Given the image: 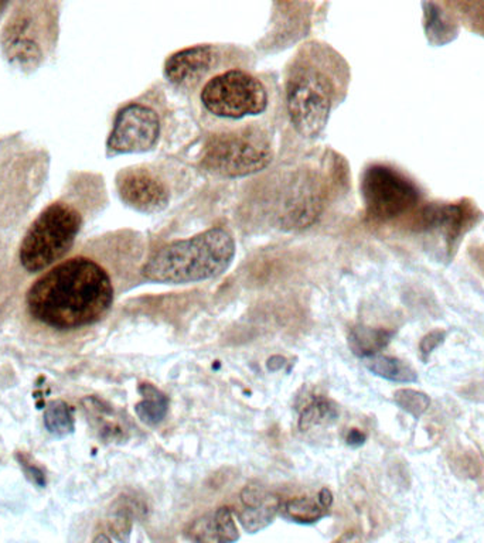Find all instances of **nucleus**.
<instances>
[{
    "label": "nucleus",
    "instance_id": "nucleus-1",
    "mask_svg": "<svg viewBox=\"0 0 484 543\" xmlns=\"http://www.w3.org/2000/svg\"><path fill=\"white\" fill-rule=\"evenodd\" d=\"M114 297L108 270L94 258L77 255L54 265L29 287L27 313L53 330H78L98 323Z\"/></svg>",
    "mask_w": 484,
    "mask_h": 543
},
{
    "label": "nucleus",
    "instance_id": "nucleus-22",
    "mask_svg": "<svg viewBox=\"0 0 484 543\" xmlns=\"http://www.w3.org/2000/svg\"><path fill=\"white\" fill-rule=\"evenodd\" d=\"M134 525V510L128 504H118L110 518V532L119 543H128Z\"/></svg>",
    "mask_w": 484,
    "mask_h": 543
},
{
    "label": "nucleus",
    "instance_id": "nucleus-12",
    "mask_svg": "<svg viewBox=\"0 0 484 543\" xmlns=\"http://www.w3.org/2000/svg\"><path fill=\"white\" fill-rule=\"evenodd\" d=\"M238 521L248 533H257L271 525L281 508L277 497L260 486H247L241 493Z\"/></svg>",
    "mask_w": 484,
    "mask_h": 543
},
{
    "label": "nucleus",
    "instance_id": "nucleus-24",
    "mask_svg": "<svg viewBox=\"0 0 484 543\" xmlns=\"http://www.w3.org/2000/svg\"><path fill=\"white\" fill-rule=\"evenodd\" d=\"M16 460L23 470L24 476L27 480L31 481L34 486L44 488L46 486V474H44L43 469L40 466H37L31 461V457L26 453H17Z\"/></svg>",
    "mask_w": 484,
    "mask_h": 543
},
{
    "label": "nucleus",
    "instance_id": "nucleus-7",
    "mask_svg": "<svg viewBox=\"0 0 484 543\" xmlns=\"http://www.w3.org/2000/svg\"><path fill=\"white\" fill-rule=\"evenodd\" d=\"M361 193L368 218L378 223L417 225L425 206L417 183L390 164L368 166L361 179Z\"/></svg>",
    "mask_w": 484,
    "mask_h": 543
},
{
    "label": "nucleus",
    "instance_id": "nucleus-19",
    "mask_svg": "<svg viewBox=\"0 0 484 543\" xmlns=\"http://www.w3.org/2000/svg\"><path fill=\"white\" fill-rule=\"evenodd\" d=\"M44 426L48 434L63 439L70 436L75 429L73 409L63 400H53L44 410Z\"/></svg>",
    "mask_w": 484,
    "mask_h": 543
},
{
    "label": "nucleus",
    "instance_id": "nucleus-6",
    "mask_svg": "<svg viewBox=\"0 0 484 543\" xmlns=\"http://www.w3.org/2000/svg\"><path fill=\"white\" fill-rule=\"evenodd\" d=\"M56 26V4L43 2L19 4L0 36L4 57L19 70L36 71L53 46Z\"/></svg>",
    "mask_w": 484,
    "mask_h": 543
},
{
    "label": "nucleus",
    "instance_id": "nucleus-20",
    "mask_svg": "<svg viewBox=\"0 0 484 543\" xmlns=\"http://www.w3.org/2000/svg\"><path fill=\"white\" fill-rule=\"evenodd\" d=\"M339 409L331 400L326 398L314 397L311 404L306 405L299 417V427L304 432L316 426H326L338 419Z\"/></svg>",
    "mask_w": 484,
    "mask_h": 543
},
{
    "label": "nucleus",
    "instance_id": "nucleus-25",
    "mask_svg": "<svg viewBox=\"0 0 484 543\" xmlns=\"http://www.w3.org/2000/svg\"><path fill=\"white\" fill-rule=\"evenodd\" d=\"M88 400H90L91 404L92 405H88L87 407H91V410H94L95 416L102 417V419H105V416H107L108 419H110V415H112V410L101 407L100 402H98L97 399ZM101 432H102V434H104L107 437H117L118 432H122V429H120L119 424H117V422H108L107 425V420H105L104 426L101 427Z\"/></svg>",
    "mask_w": 484,
    "mask_h": 543
},
{
    "label": "nucleus",
    "instance_id": "nucleus-15",
    "mask_svg": "<svg viewBox=\"0 0 484 543\" xmlns=\"http://www.w3.org/2000/svg\"><path fill=\"white\" fill-rule=\"evenodd\" d=\"M365 365L368 371L375 373L377 377L392 381V382L411 383L417 382L418 380L414 368L409 367L404 361L388 357V355L377 354L373 357L365 358Z\"/></svg>",
    "mask_w": 484,
    "mask_h": 543
},
{
    "label": "nucleus",
    "instance_id": "nucleus-10",
    "mask_svg": "<svg viewBox=\"0 0 484 543\" xmlns=\"http://www.w3.org/2000/svg\"><path fill=\"white\" fill-rule=\"evenodd\" d=\"M117 187L120 200L139 213H161L171 201V191L166 184L156 174L142 167L120 171Z\"/></svg>",
    "mask_w": 484,
    "mask_h": 543
},
{
    "label": "nucleus",
    "instance_id": "nucleus-11",
    "mask_svg": "<svg viewBox=\"0 0 484 543\" xmlns=\"http://www.w3.org/2000/svg\"><path fill=\"white\" fill-rule=\"evenodd\" d=\"M220 56V48L208 44L184 48L167 58L164 75L174 87L184 91L196 90L204 78L213 75Z\"/></svg>",
    "mask_w": 484,
    "mask_h": 543
},
{
    "label": "nucleus",
    "instance_id": "nucleus-21",
    "mask_svg": "<svg viewBox=\"0 0 484 543\" xmlns=\"http://www.w3.org/2000/svg\"><path fill=\"white\" fill-rule=\"evenodd\" d=\"M427 6L431 9V11L425 12L427 39L441 44L451 40V34L458 33L456 22L452 19L448 12L444 11L441 4H436L437 11H434L432 4H427Z\"/></svg>",
    "mask_w": 484,
    "mask_h": 543
},
{
    "label": "nucleus",
    "instance_id": "nucleus-27",
    "mask_svg": "<svg viewBox=\"0 0 484 543\" xmlns=\"http://www.w3.org/2000/svg\"><path fill=\"white\" fill-rule=\"evenodd\" d=\"M365 434H361L360 430L353 429L348 436V443L350 446H361V444H365Z\"/></svg>",
    "mask_w": 484,
    "mask_h": 543
},
{
    "label": "nucleus",
    "instance_id": "nucleus-8",
    "mask_svg": "<svg viewBox=\"0 0 484 543\" xmlns=\"http://www.w3.org/2000/svg\"><path fill=\"white\" fill-rule=\"evenodd\" d=\"M198 101L206 114L223 122L260 117L269 104V93L260 77L244 68L214 73L203 83Z\"/></svg>",
    "mask_w": 484,
    "mask_h": 543
},
{
    "label": "nucleus",
    "instance_id": "nucleus-17",
    "mask_svg": "<svg viewBox=\"0 0 484 543\" xmlns=\"http://www.w3.org/2000/svg\"><path fill=\"white\" fill-rule=\"evenodd\" d=\"M392 334L385 330L373 328H356L348 337V343L353 354L357 357L365 358L377 355L383 348L387 347Z\"/></svg>",
    "mask_w": 484,
    "mask_h": 543
},
{
    "label": "nucleus",
    "instance_id": "nucleus-2",
    "mask_svg": "<svg viewBox=\"0 0 484 543\" xmlns=\"http://www.w3.org/2000/svg\"><path fill=\"white\" fill-rule=\"evenodd\" d=\"M348 83V66L329 47L312 43L299 51L285 83L287 114L297 134L311 139L323 132Z\"/></svg>",
    "mask_w": 484,
    "mask_h": 543
},
{
    "label": "nucleus",
    "instance_id": "nucleus-26",
    "mask_svg": "<svg viewBox=\"0 0 484 543\" xmlns=\"http://www.w3.org/2000/svg\"><path fill=\"white\" fill-rule=\"evenodd\" d=\"M444 333H441V331H434V333H429L427 336H425L421 341V354L424 360H427L434 350H436L442 343H444Z\"/></svg>",
    "mask_w": 484,
    "mask_h": 543
},
{
    "label": "nucleus",
    "instance_id": "nucleus-29",
    "mask_svg": "<svg viewBox=\"0 0 484 543\" xmlns=\"http://www.w3.org/2000/svg\"><path fill=\"white\" fill-rule=\"evenodd\" d=\"M7 6H9V2H0V16L6 11Z\"/></svg>",
    "mask_w": 484,
    "mask_h": 543
},
{
    "label": "nucleus",
    "instance_id": "nucleus-23",
    "mask_svg": "<svg viewBox=\"0 0 484 543\" xmlns=\"http://www.w3.org/2000/svg\"><path fill=\"white\" fill-rule=\"evenodd\" d=\"M395 404L405 410L407 414L412 415L415 419L421 417L431 405V399L427 393L415 390H400L394 395Z\"/></svg>",
    "mask_w": 484,
    "mask_h": 543
},
{
    "label": "nucleus",
    "instance_id": "nucleus-13",
    "mask_svg": "<svg viewBox=\"0 0 484 543\" xmlns=\"http://www.w3.org/2000/svg\"><path fill=\"white\" fill-rule=\"evenodd\" d=\"M186 535L193 543H235L240 539L233 511L227 507L217 508L194 520Z\"/></svg>",
    "mask_w": 484,
    "mask_h": 543
},
{
    "label": "nucleus",
    "instance_id": "nucleus-28",
    "mask_svg": "<svg viewBox=\"0 0 484 543\" xmlns=\"http://www.w3.org/2000/svg\"><path fill=\"white\" fill-rule=\"evenodd\" d=\"M92 543H112V540H110V537H107L105 533H100Z\"/></svg>",
    "mask_w": 484,
    "mask_h": 543
},
{
    "label": "nucleus",
    "instance_id": "nucleus-16",
    "mask_svg": "<svg viewBox=\"0 0 484 543\" xmlns=\"http://www.w3.org/2000/svg\"><path fill=\"white\" fill-rule=\"evenodd\" d=\"M139 392L144 399L136 405L137 417L149 426L161 424L169 410V399L166 395L151 383H142Z\"/></svg>",
    "mask_w": 484,
    "mask_h": 543
},
{
    "label": "nucleus",
    "instance_id": "nucleus-14",
    "mask_svg": "<svg viewBox=\"0 0 484 543\" xmlns=\"http://www.w3.org/2000/svg\"><path fill=\"white\" fill-rule=\"evenodd\" d=\"M331 504H333V495L330 491L324 488L314 498H295L281 504L279 512L282 517L292 522L311 525L321 521L329 512Z\"/></svg>",
    "mask_w": 484,
    "mask_h": 543
},
{
    "label": "nucleus",
    "instance_id": "nucleus-18",
    "mask_svg": "<svg viewBox=\"0 0 484 543\" xmlns=\"http://www.w3.org/2000/svg\"><path fill=\"white\" fill-rule=\"evenodd\" d=\"M441 4L454 22H461L469 31L484 36V2H444Z\"/></svg>",
    "mask_w": 484,
    "mask_h": 543
},
{
    "label": "nucleus",
    "instance_id": "nucleus-5",
    "mask_svg": "<svg viewBox=\"0 0 484 543\" xmlns=\"http://www.w3.org/2000/svg\"><path fill=\"white\" fill-rule=\"evenodd\" d=\"M272 159L271 137L264 127L252 124L216 130L208 136L203 152L204 169L231 179L264 171Z\"/></svg>",
    "mask_w": 484,
    "mask_h": 543
},
{
    "label": "nucleus",
    "instance_id": "nucleus-3",
    "mask_svg": "<svg viewBox=\"0 0 484 543\" xmlns=\"http://www.w3.org/2000/svg\"><path fill=\"white\" fill-rule=\"evenodd\" d=\"M234 257V238L216 227L161 248L145 264L142 275L154 284H198L224 274Z\"/></svg>",
    "mask_w": 484,
    "mask_h": 543
},
{
    "label": "nucleus",
    "instance_id": "nucleus-4",
    "mask_svg": "<svg viewBox=\"0 0 484 543\" xmlns=\"http://www.w3.org/2000/svg\"><path fill=\"white\" fill-rule=\"evenodd\" d=\"M83 223V213L67 201L44 208L22 240L19 260L23 269L39 274L57 265L73 250Z\"/></svg>",
    "mask_w": 484,
    "mask_h": 543
},
{
    "label": "nucleus",
    "instance_id": "nucleus-9",
    "mask_svg": "<svg viewBox=\"0 0 484 543\" xmlns=\"http://www.w3.org/2000/svg\"><path fill=\"white\" fill-rule=\"evenodd\" d=\"M162 120L154 108L130 104L118 112L108 137L110 154L144 153L161 139Z\"/></svg>",
    "mask_w": 484,
    "mask_h": 543
}]
</instances>
